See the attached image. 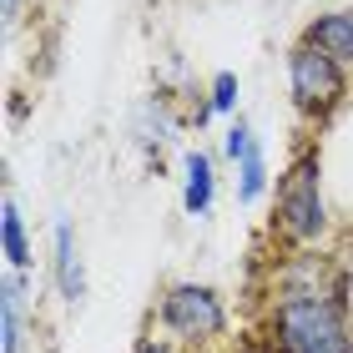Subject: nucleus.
<instances>
[{
  "label": "nucleus",
  "instance_id": "nucleus-1",
  "mask_svg": "<svg viewBox=\"0 0 353 353\" xmlns=\"http://www.w3.org/2000/svg\"><path fill=\"white\" fill-rule=\"evenodd\" d=\"M333 228V197H328V162H323V147L308 141L288 157V167L278 172L272 182V243H283V252L293 248H328Z\"/></svg>",
  "mask_w": 353,
  "mask_h": 353
},
{
  "label": "nucleus",
  "instance_id": "nucleus-2",
  "mask_svg": "<svg viewBox=\"0 0 353 353\" xmlns=\"http://www.w3.org/2000/svg\"><path fill=\"white\" fill-rule=\"evenodd\" d=\"M258 353H348L353 348V303L328 298H268L258 313Z\"/></svg>",
  "mask_w": 353,
  "mask_h": 353
},
{
  "label": "nucleus",
  "instance_id": "nucleus-3",
  "mask_svg": "<svg viewBox=\"0 0 353 353\" xmlns=\"http://www.w3.org/2000/svg\"><path fill=\"white\" fill-rule=\"evenodd\" d=\"M152 323H157V333H167L176 348H187V353H212L222 339H228L232 313H228V298H222L212 283L182 278V283H167L162 293H157Z\"/></svg>",
  "mask_w": 353,
  "mask_h": 353
},
{
  "label": "nucleus",
  "instance_id": "nucleus-4",
  "mask_svg": "<svg viewBox=\"0 0 353 353\" xmlns=\"http://www.w3.org/2000/svg\"><path fill=\"white\" fill-rule=\"evenodd\" d=\"M283 76H288V101L308 126H328L339 111L353 101V71L339 66L333 56H323L308 41H293L283 56Z\"/></svg>",
  "mask_w": 353,
  "mask_h": 353
},
{
  "label": "nucleus",
  "instance_id": "nucleus-5",
  "mask_svg": "<svg viewBox=\"0 0 353 353\" xmlns=\"http://www.w3.org/2000/svg\"><path fill=\"white\" fill-rule=\"evenodd\" d=\"M182 126H187V111H176V101L167 91L141 96L137 111H132V141L152 157V162H162V157H167V147L182 137Z\"/></svg>",
  "mask_w": 353,
  "mask_h": 353
},
{
  "label": "nucleus",
  "instance_id": "nucleus-6",
  "mask_svg": "<svg viewBox=\"0 0 353 353\" xmlns=\"http://www.w3.org/2000/svg\"><path fill=\"white\" fill-rule=\"evenodd\" d=\"M30 318H36V283L30 272H0V353H26Z\"/></svg>",
  "mask_w": 353,
  "mask_h": 353
},
{
  "label": "nucleus",
  "instance_id": "nucleus-7",
  "mask_svg": "<svg viewBox=\"0 0 353 353\" xmlns=\"http://www.w3.org/2000/svg\"><path fill=\"white\" fill-rule=\"evenodd\" d=\"M51 283H56L66 308L86 303V258H81L71 217H56V228H51Z\"/></svg>",
  "mask_w": 353,
  "mask_h": 353
},
{
  "label": "nucleus",
  "instance_id": "nucleus-8",
  "mask_svg": "<svg viewBox=\"0 0 353 353\" xmlns=\"http://www.w3.org/2000/svg\"><path fill=\"white\" fill-rule=\"evenodd\" d=\"M217 207V157L202 147L182 152V212L187 217H207Z\"/></svg>",
  "mask_w": 353,
  "mask_h": 353
},
{
  "label": "nucleus",
  "instance_id": "nucleus-9",
  "mask_svg": "<svg viewBox=\"0 0 353 353\" xmlns=\"http://www.w3.org/2000/svg\"><path fill=\"white\" fill-rule=\"evenodd\" d=\"M298 41H308L318 46L323 56H333L339 66L353 71V6H333V10H318L308 26H303V36Z\"/></svg>",
  "mask_w": 353,
  "mask_h": 353
},
{
  "label": "nucleus",
  "instance_id": "nucleus-10",
  "mask_svg": "<svg viewBox=\"0 0 353 353\" xmlns=\"http://www.w3.org/2000/svg\"><path fill=\"white\" fill-rule=\"evenodd\" d=\"M0 258L15 272H36V237H30V222L15 192H6V202H0Z\"/></svg>",
  "mask_w": 353,
  "mask_h": 353
},
{
  "label": "nucleus",
  "instance_id": "nucleus-11",
  "mask_svg": "<svg viewBox=\"0 0 353 353\" xmlns=\"http://www.w3.org/2000/svg\"><path fill=\"white\" fill-rule=\"evenodd\" d=\"M232 192H237V207H258L268 192H272V182H278V176H272V157H268V147L258 141V147H252L243 162H232Z\"/></svg>",
  "mask_w": 353,
  "mask_h": 353
},
{
  "label": "nucleus",
  "instance_id": "nucleus-12",
  "mask_svg": "<svg viewBox=\"0 0 353 353\" xmlns=\"http://www.w3.org/2000/svg\"><path fill=\"white\" fill-rule=\"evenodd\" d=\"M258 141H263V137L252 132V121L243 117V111H237V117H228V132H222V157H228V167L243 162V157L258 147Z\"/></svg>",
  "mask_w": 353,
  "mask_h": 353
},
{
  "label": "nucleus",
  "instance_id": "nucleus-13",
  "mask_svg": "<svg viewBox=\"0 0 353 353\" xmlns=\"http://www.w3.org/2000/svg\"><path fill=\"white\" fill-rule=\"evenodd\" d=\"M237 96H243V81H237V71H217L212 81H207L212 117H237Z\"/></svg>",
  "mask_w": 353,
  "mask_h": 353
},
{
  "label": "nucleus",
  "instance_id": "nucleus-14",
  "mask_svg": "<svg viewBox=\"0 0 353 353\" xmlns=\"http://www.w3.org/2000/svg\"><path fill=\"white\" fill-rule=\"evenodd\" d=\"M132 353H187V348H176V343L167 339V333H162V339H157V333H141Z\"/></svg>",
  "mask_w": 353,
  "mask_h": 353
},
{
  "label": "nucleus",
  "instance_id": "nucleus-15",
  "mask_svg": "<svg viewBox=\"0 0 353 353\" xmlns=\"http://www.w3.org/2000/svg\"><path fill=\"white\" fill-rule=\"evenodd\" d=\"M0 15H6V26H15L26 15V0H0Z\"/></svg>",
  "mask_w": 353,
  "mask_h": 353
},
{
  "label": "nucleus",
  "instance_id": "nucleus-16",
  "mask_svg": "<svg viewBox=\"0 0 353 353\" xmlns=\"http://www.w3.org/2000/svg\"><path fill=\"white\" fill-rule=\"evenodd\" d=\"M348 353H353V348H348Z\"/></svg>",
  "mask_w": 353,
  "mask_h": 353
}]
</instances>
